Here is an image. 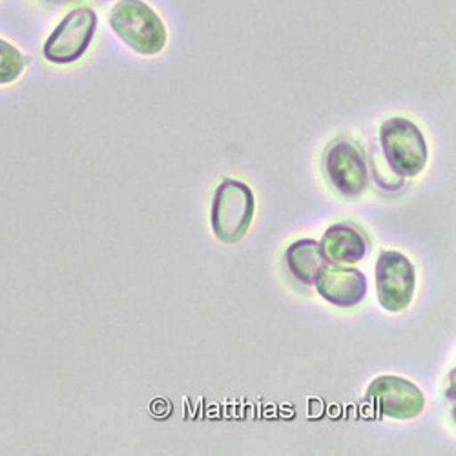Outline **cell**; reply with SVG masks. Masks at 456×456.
<instances>
[{
    "mask_svg": "<svg viewBox=\"0 0 456 456\" xmlns=\"http://www.w3.org/2000/svg\"><path fill=\"white\" fill-rule=\"evenodd\" d=\"M110 28L135 53L159 55L168 41L163 19L144 0H119L108 15Z\"/></svg>",
    "mask_w": 456,
    "mask_h": 456,
    "instance_id": "1",
    "label": "cell"
},
{
    "mask_svg": "<svg viewBox=\"0 0 456 456\" xmlns=\"http://www.w3.org/2000/svg\"><path fill=\"white\" fill-rule=\"evenodd\" d=\"M256 214L252 188L240 179H223L212 200L210 224L214 236L226 245L245 238Z\"/></svg>",
    "mask_w": 456,
    "mask_h": 456,
    "instance_id": "2",
    "label": "cell"
},
{
    "mask_svg": "<svg viewBox=\"0 0 456 456\" xmlns=\"http://www.w3.org/2000/svg\"><path fill=\"white\" fill-rule=\"evenodd\" d=\"M379 146L389 168L400 177H416L428 165V142L412 121L391 118L379 126Z\"/></svg>",
    "mask_w": 456,
    "mask_h": 456,
    "instance_id": "3",
    "label": "cell"
},
{
    "mask_svg": "<svg viewBox=\"0 0 456 456\" xmlns=\"http://www.w3.org/2000/svg\"><path fill=\"white\" fill-rule=\"evenodd\" d=\"M97 29V15L90 8L69 12L45 45V59L52 64H73L85 57Z\"/></svg>",
    "mask_w": 456,
    "mask_h": 456,
    "instance_id": "4",
    "label": "cell"
},
{
    "mask_svg": "<svg viewBox=\"0 0 456 456\" xmlns=\"http://www.w3.org/2000/svg\"><path fill=\"white\" fill-rule=\"evenodd\" d=\"M376 296L387 313L405 311L414 296L416 273L409 257L398 250H384L376 261Z\"/></svg>",
    "mask_w": 456,
    "mask_h": 456,
    "instance_id": "5",
    "label": "cell"
},
{
    "mask_svg": "<svg viewBox=\"0 0 456 456\" xmlns=\"http://www.w3.org/2000/svg\"><path fill=\"white\" fill-rule=\"evenodd\" d=\"M365 398L379 414L393 420H412L426 407V396L420 387L400 376L376 378Z\"/></svg>",
    "mask_w": 456,
    "mask_h": 456,
    "instance_id": "6",
    "label": "cell"
},
{
    "mask_svg": "<svg viewBox=\"0 0 456 456\" xmlns=\"http://www.w3.org/2000/svg\"><path fill=\"white\" fill-rule=\"evenodd\" d=\"M325 172L341 196L358 198L367 186V163L363 151L351 139H338L327 150Z\"/></svg>",
    "mask_w": 456,
    "mask_h": 456,
    "instance_id": "7",
    "label": "cell"
},
{
    "mask_svg": "<svg viewBox=\"0 0 456 456\" xmlns=\"http://www.w3.org/2000/svg\"><path fill=\"white\" fill-rule=\"evenodd\" d=\"M314 287L327 303L341 309L360 305L367 296L365 274L358 269L349 267V265L329 263L316 278Z\"/></svg>",
    "mask_w": 456,
    "mask_h": 456,
    "instance_id": "8",
    "label": "cell"
},
{
    "mask_svg": "<svg viewBox=\"0 0 456 456\" xmlns=\"http://www.w3.org/2000/svg\"><path fill=\"white\" fill-rule=\"evenodd\" d=\"M320 247L332 265H356L369 252L363 232L351 223H336L327 228Z\"/></svg>",
    "mask_w": 456,
    "mask_h": 456,
    "instance_id": "9",
    "label": "cell"
},
{
    "mask_svg": "<svg viewBox=\"0 0 456 456\" xmlns=\"http://www.w3.org/2000/svg\"><path fill=\"white\" fill-rule=\"evenodd\" d=\"M285 261L290 274L303 285H314L316 278L327 267L329 261L316 240H297L287 252Z\"/></svg>",
    "mask_w": 456,
    "mask_h": 456,
    "instance_id": "10",
    "label": "cell"
},
{
    "mask_svg": "<svg viewBox=\"0 0 456 456\" xmlns=\"http://www.w3.org/2000/svg\"><path fill=\"white\" fill-rule=\"evenodd\" d=\"M26 68V57L10 43L0 39V85L15 83Z\"/></svg>",
    "mask_w": 456,
    "mask_h": 456,
    "instance_id": "11",
    "label": "cell"
},
{
    "mask_svg": "<svg viewBox=\"0 0 456 456\" xmlns=\"http://www.w3.org/2000/svg\"><path fill=\"white\" fill-rule=\"evenodd\" d=\"M52 3H66V0H52Z\"/></svg>",
    "mask_w": 456,
    "mask_h": 456,
    "instance_id": "12",
    "label": "cell"
}]
</instances>
